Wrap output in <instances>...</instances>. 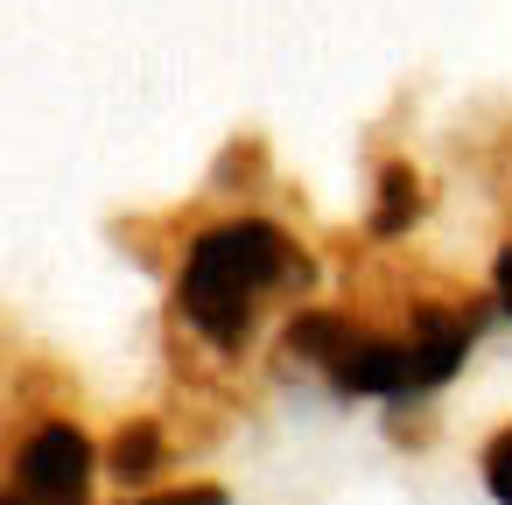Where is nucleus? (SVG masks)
<instances>
[{"mask_svg":"<svg viewBox=\"0 0 512 505\" xmlns=\"http://www.w3.org/2000/svg\"><path fill=\"white\" fill-rule=\"evenodd\" d=\"M358 337H365V330L351 323V309H295L288 330H281V344H288L295 358H316V365H337Z\"/></svg>","mask_w":512,"mask_h":505,"instance_id":"obj_5","label":"nucleus"},{"mask_svg":"<svg viewBox=\"0 0 512 505\" xmlns=\"http://www.w3.org/2000/svg\"><path fill=\"white\" fill-rule=\"evenodd\" d=\"M0 505H15V498H8V491H0Z\"/></svg>","mask_w":512,"mask_h":505,"instance_id":"obj_11","label":"nucleus"},{"mask_svg":"<svg viewBox=\"0 0 512 505\" xmlns=\"http://www.w3.org/2000/svg\"><path fill=\"white\" fill-rule=\"evenodd\" d=\"M470 337H477V323H470L463 309L421 302V309H414V330H407V351H414V393H435L442 379H456V365L470 358Z\"/></svg>","mask_w":512,"mask_h":505,"instance_id":"obj_3","label":"nucleus"},{"mask_svg":"<svg viewBox=\"0 0 512 505\" xmlns=\"http://www.w3.org/2000/svg\"><path fill=\"white\" fill-rule=\"evenodd\" d=\"M162 456H169L162 428H155V421H127V428L113 435V449H106V470H113L120 484H148V477L162 470Z\"/></svg>","mask_w":512,"mask_h":505,"instance_id":"obj_7","label":"nucleus"},{"mask_svg":"<svg viewBox=\"0 0 512 505\" xmlns=\"http://www.w3.org/2000/svg\"><path fill=\"white\" fill-rule=\"evenodd\" d=\"M330 386H337V393H386V400H407V393H414V351H407V337H358V344L330 365Z\"/></svg>","mask_w":512,"mask_h":505,"instance_id":"obj_4","label":"nucleus"},{"mask_svg":"<svg viewBox=\"0 0 512 505\" xmlns=\"http://www.w3.org/2000/svg\"><path fill=\"white\" fill-rule=\"evenodd\" d=\"M477 463H484V491H491L498 505H512V421L484 442V456H477Z\"/></svg>","mask_w":512,"mask_h":505,"instance_id":"obj_8","label":"nucleus"},{"mask_svg":"<svg viewBox=\"0 0 512 505\" xmlns=\"http://www.w3.org/2000/svg\"><path fill=\"white\" fill-rule=\"evenodd\" d=\"M15 505H85L92 498V435L78 421H43L15 456Z\"/></svg>","mask_w":512,"mask_h":505,"instance_id":"obj_2","label":"nucleus"},{"mask_svg":"<svg viewBox=\"0 0 512 505\" xmlns=\"http://www.w3.org/2000/svg\"><path fill=\"white\" fill-rule=\"evenodd\" d=\"M421 218V176L407 169V162H386L379 169V204H372V239H400L407 225Z\"/></svg>","mask_w":512,"mask_h":505,"instance_id":"obj_6","label":"nucleus"},{"mask_svg":"<svg viewBox=\"0 0 512 505\" xmlns=\"http://www.w3.org/2000/svg\"><path fill=\"white\" fill-rule=\"evenodd\" d=\"M288 274H295V239L281 225H267V218H225V225H211V232L190 239L176 302H183V316L211 344L239 351L246 330H253L260 295L274 281H288Z\"/></svg>","mask_w":512,"mask_h":505,"instance_id":"obj_1","label":"nucleus"},{"mask_svg":"<svg viewBox=\"0 0 512 505\" xmlns=\"http://www.w3.org/2000/svg\"><path fill=\"white\" fill-rule=\"evenodd\" d=\"M491 295H498V309L512 316V239L498 246V260H491Z\"/></svg>","mask_w":512,"mask_h":505,"instance_id":"obj_10","label":"nucleus"},{"mask_svg":"<svg viewBox=\"0 0 512 505\" xmlns=\"http://www.w3.org/2000/svg\"><path fill=\"white\" fill-rule=\"evenodd\" d=\"M134 505H232L225 484H183V491H162V498H134Z\"/></svg>","mask_w":512,"mask_h":505,"instance_id":"obj_9","label":"nucleus"}]
</instances>
